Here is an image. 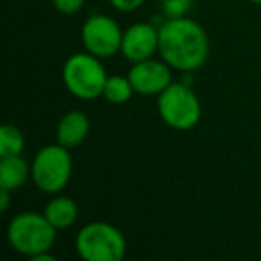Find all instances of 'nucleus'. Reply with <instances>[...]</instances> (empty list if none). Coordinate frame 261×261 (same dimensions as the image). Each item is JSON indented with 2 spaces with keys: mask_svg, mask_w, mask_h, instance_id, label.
I'll use <instances>...</instances> for the list:
<instances>
[{
  "mask_svg": "<svg viewBox=\"0 0 261 261\" xmlns=\"http://www.w3.org/2000/svg\"><path fill=\"white\" fill-rule=\"evenodd\" d=\"M158 52L172 70L193 72L210 56V38L204 27L188 16L165 20L160 27Z\"/></svg>",
  "mask_w": 261,
  "mask_h": 261,
  "instance_id": "obj_1",
  "label": "nucleus"
},
{
  "mask_svg": "<svg viewBox=\"0 0 261 261\" xmlns=\"http://www.w3.org/2000/svg\"><path fill=\"white\" fill-rule=\"evenodd\" d=\"M58 229L48 222L45 213L23 211L15 215L8 225V242L16 252L34 257L52 249Z\"/></svg>",
  "mask_w": 261,
  "mask_h": 261,
  "instance_id": "obj_2",
  "label": "nucleus"
},
{
  "mask_svg": "<svg viewBox=\"0 0 261 261\" xmlns=\"http://www.w3.org/2000/svg\"><path fill=\"white\" fill-rule=\"evenodd\" d=\"M108 73L100 63V58L90 54L88 50L72 54L65 61L63 83L66 90L81 100H95L102 97Z\"/></svg>",
  "mask_w": 261,
  "mask_h": 261,
  "instance_id": "obj_3",
  "label": "nucleus"
},
{
  "mask_svg": "<svg viewBox=\"0 0 261 261\" xmlns=\"http://www.w3.org/2000/svg\"><path fill=\"white\" fill-rule=\"evenodd\" d=\"M75 249L84 261H122L127 252V242L115 225L90 222L77 232Z\"/></svg>",
  "mask_w": 261,
  "mask_h": 261,
  "instance_id": "obj_4",
  "label": "nucleus"
},
{
  "mask_svg": "<svg viewBox=\"0 0 261 261\" xmlns=\"http://www.w3.org/2000/svg\"><path fill=\"white\" fill-rule=\"evenodd\" d=\"M31 177L38 190L58 195L66 188L72 177V156L70 149L59 145H47L40 149L31 163Z\"/></svg>",
  "mask_w": 261,
  "mask_h": 261,
  "instance_id": "obj_5",
  "label": "nucleus"
},
{
  "mask_svg": "<svg viewBox=\"0 0 261 261\" xmlns=\"http://www.w3.org/2000/svg\"><path fill=\"white\" fill-rule=\"evenodd\" d=\"M158 113L168 127L188 130L200 120V100L186 83H172L163 93L158 95Z\"/></svg>",
  "mask_w": 261,
  "mask_h": 261,
  "instance_id": "obj_6",
  "label": "nucleus"
},
{
  "mask_svg": "<svg viewBox=\"0 0 261 261\" xmlns=\"http://www.w3.org/2000/svg\"><path fill=\"white\" fill-rule=\"evenodd\" d=\"M123 31L108 15H93L83 23L81 40L86 50L97 58H111L122 48Z\"/></svg>",
  "mask_w": 261,
  "mask_h": 261,
  "instance_id": "obj_7",
  "label": "nucleus"
},
{
  "mask_svg": "<svg viewBox=\"0 0 261 261\" xmlns=\"http://www.w3.org/2000/svg\"><path fill=\"white\" fill-rule=\"evenodd\" d=\"M130 84L135 88V93L145 97H158L163 93L174 81H172V66L161 59H145V61L133 63L129 73Z\"/></svg>",
  "mask_w": 261,
  "mask_h": 261,
  "instance_id": "obj_8",
  "label": "nucleus"
},
{
  "mask_svg": "<svg viewBox=\"0 0 261 261\" xmlns=\"http://www.w3.org/2000/svg\"><path fill=\"white\" fill-rule=\"evenodd\" d=\"M160 48V27L152 22H138L123 31L122 56L130 63L150 59Z\"/></svg>",
  "mask_w": 261,
  "mask_h": 261,
  "instance_id": "obj_9",
  "label": "nucleus"
},
{
  "mask_svg": "<svg viewBox=\"0 0 261 261\" xmlns=\"http://www.w3.org/2000/svg\"><path fill=\"white\" fill-rule=\"evenodd\" d=\"M88 135H90V120L83 111L77 109L65 113L56 127V140L66 149L81 145Z\"/></svg>",
  "mask_w": 261,
  "mask_h": 261,
  "instance_id": "obj_10",
  "label": "nucleus"
},
{
  "mask_svg": "<svg viewBox=\"0 0 261 261\" xmlns=\"http://www.w3.org/2000/svg\"><path fill=\"white\" fill-rule=\"evenodd\" d=\"M31 168L22 156L2 158L0 161V188L8 192H16L27 182Z\"/></svg>",
  "mask_w": 261,
  "mask_h": 261,
  "instance_id": "obj_11",
  "label": "nucleus"
},
{
  "mask_svg": "<svg viewBox=\"0 0 261 261\" xmlns=\"http://www.w3.org/2000/svg\"><path fill=\"white\" fill-rule=\"evenodd\" d=\"M43 213L48 218V222L58 231H61V229H68L75 224L77 217H79V207H77L75 200H72L70 197L58 195L47 204Z\"/></svg>",
  "mask_w": 261,
  "mask_h": 261,
  "instance_id": "obj_12",
  "label": "nucleus"
},
{
  "mask_svg": "<svg viewBox=\"0 0 261 261\" xmlns=\"http://www.w3.org/2000/svg\"><path fill=\"white\" fill-rule=\"evenodd\" d=\"M23 147H25V138L18 127L9 123L0 127V158L22 156Z\"/></svg>",
  "mask_w": 261,
  "mask_h": 261,
  "instance_id": "obj_13",
  "label": "nucleus"
},
{
  "mask_svg": "<svg viewBox=\"0 0 261 261\" xmlns=\"http://www.w3.org/2000/svg\"><path fill=\"white\" fill-rule=\"evenodd\" d=\"M133 93H135V88L130 84L129 77L113 75L108 77V81H106L102 97L108 102H111V104H125L133 97Z\"/></svg>",
  "mask_w": 261,
  "mask_h": 261,
  "instance_id": "obj_14",
  "label": "nucleus"
},
{
  "mask_svg": "<svg viewBox=\"0 0 261 261\" xmlns=\"http://www.w3.org/2000/svg\"><path fill=\"white\" fill-rule=\"evenodd\" d=\"M193 6V0H161V13L165 20L181 18L190 13Z\"/></svg>",
  "mask_w": 261,
  "mask_h": 261,
  "instance_id": "obj_15",
  "label": "nucleus"
},
{
  "mask_svg": "<svg viewBox=\"0 0 261 261\" xmlns=\"http://www.w3.org/2000/svg\"><path fill=\"white\" fill-rule=\"evenodd\" d=\"M52 2H54V8L63 15H75L83 9L86 0H52Z\"/></svg>",
  "mask_w": 261,
  "mask_h": 261,
  "instance_id": "obj_16",
  "label": "nucleus"
},
{
  "mask_svg": "<svg viewBox=\"0 0 261 261\" xmlns=\"http://www.w3.org/2000/svg\"><path fill=\"white\" fill-rule=\"evenodd\" d=\"M109 4H111L116 11L130 13L142 8V6L145 4V0H109Z\"/></svg>",
  "mask_w": 261,
  "mask_h": 261,
  "instance_id": "obj_17",
  "label": "nucleus"
},
{
  "mask_svg": "<svg viewBox=\"0 0 261 261\" xmlns=\"http://www.w3.org/2000/svg\"><path fill=\"white\" fill-rule=\"evenodd\" d=\"M9 193L11 192L0 188V210L2 211H8V207H9Z\"/></svg>",
  "mask_w": 261,
  "mask_h": 261,
  "instance_id": "obj_18",
  "label": "nucleus"
},
{
  "mask_svg": "<svg viewBox=\"0 0 261 261\" xmlns=\"http://www.w3.org/2000/svg\"><path fill=\"white\" fill-rule=\"evenodd\" d=\"M33 261H56V257L52 256L50 252H41V254H38V256H34V257H31Z\"/></svg>",
  "mask_w": 261,
  "mask_h": 261,
  "instance_id": "obj_19",
  "label": "nucleus"
},
{
  "mask_svg": "<svg viewBox=\"0 0 261 261\" xmlns=\"http://www.w3.org/2000/svg\"><path fill=\"white\" fill-rule=\"evenodd\" d=\"M249 2H252V4H259V6H261V0H249Z\"/></svg>",
  "mask_w": 261,
  "mask_h": 261,
  "instance_id": "obj_20",
  "label": "nucleus"
}]
</instances>
